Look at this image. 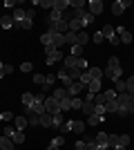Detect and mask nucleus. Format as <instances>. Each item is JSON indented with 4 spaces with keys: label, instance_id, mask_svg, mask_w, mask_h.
<instances>
[{
    "label": "nucleus",
    "instance_id": "49",
    "mask_svg": "<svg viewBox=\"0 0 134 150\" xmlns=\"http://www.w3.org/2000/svg\"><path fill=\"white\" fill-rule=\"evenodd\" d=\"M13 119H16L13 112H2V121H13Z\"/></svg>",
    "mask_w": 134,
    "mask_h": 150
},
{
    "label": "nucleus",
    "instance_id": "32",
    "mask_svg": "<svg viewBox=\"0 0 134 150\" xmlns=\"http://www.w3.org/2000/svg\"><path fill=\"white\" fill-rule=\"evenodd\" d=\"M114 92H116V94L125 92V81H121V79H116V81H114Z\"/></svg>",
    "mask_w": 134,
    "mask_h": 150
},
{
    "label": "nucleus",
    "instance_id": "34",
    "mask_svg": "<svg viewBox=\"0 0 134 150\" xmlns=\"http://www.w3.org/2000/svg\"><path fill=\"white\" fill-rule=\"evenodd\" d=\"M34 5H38V7H45V9H49V11H51V7H54V0H36Z\"/></svg>",
    "mask_w": 134,
    "mask_h": 150
},
{
    "label": "nucleus",
    "instance_id": "45",
    "mask_svg": "<svg viewBox=\"0 0 134 150\" xmlns=\"http://www.w3.org/2000/svg\"><path fill=\"white\" fill-rule=\"evenodd\" d=\"M72 9H87V5L83 0H72Z\"/></svg>",
    "mask_w": 134,
    "mask_h": 150
},
{
    "label": "nucleus",
    "instance_id": "61",
    "mask_svg": "<svg viewBox=\"0 0 134 150\" xmlns=\"http://www.w3.org/2000/svg\"><path fill=\"white\" fill-rule=\"evenodd\" d=\"M114 150H125V148H121V146H119V148H114Z\"/></svg>",
    "mask_w": 134,
    "mask_h": 150
},
{
    "label": "nucleus",
    "instance_id": "21",
    "mask_svg": "<svg viewBox=\"0 0 134 150\" xmlns=\"http://www.w3.org/2000/svg\"><path fill=\"white\" fill-rule=\"evenodd\" d=\"M13 25H16V23H13L11 16H2V18H0V27H2V29H11Z\"/></svg>",
    "mask_w": 134,
    "mask_h": 150
},
{
    "label": "nucleus",
    "instance_id": "40",
    "mask_svg": "<svg viewBox=\"0 0 134 150\" xmlns=\"http://www.w3.org/2000/svg\"><path fill=\"white\" fill-rule=\"evenodd\" d=\"M81 54H83V45H72V56L81 58Z\"/></svg>",
    "mask_w": 134,
    "mask_h": 150
},
{
    "label": "nucleus",
    "instance_id": "36",
    "mask_svg": "<svg viewBox=\"0 0 134 150\" xmlns=\"http://www.w3.org/2000/svg\"><path fill=\"white\" fill-rule=\"evenodd\" d=\"M101 121H103V117H98V114H89V117H87V123L89 125H98Z\"/></svg>",
    "mask_w": 134,
    "mask_h": 150
},
{
    "label": "nucleus",
    "instance_id": "8",
    "mask_svg": "<svg viewBox=\"0 0 134 150\" xmlns=\"http://www.w3.org/2000/svg\"><path fill=\"white\" fill-rule=\"evenodd\" d=\"M87 9H89V13L96 18L98 13H103V2L101 0H92V2H87Z\"/></svg>",
    "mask_w": 134,
    "mask_h": 150
},
{
    "label": "nucleus",
    "instance_id": "48",
    "mask_svg": "<svg viewBox=\"0 0 134 150\" xmlns=\"http://www.w3.org/2000/svg\"><path fill=\"white\" fill-rule=\"evenodd\" d=\"M32 81H34V83H38V85H45V76H43V74H34Z\"/></svg>",
    "mask_w": 134,
    "mask_h": 150
},
{
    "label": "nucleus",
    "instance_id": "31",
    "mask_svg": "<svg viewBox=\"0 0 134 150\" xmlns=\"http://www.w3.org/2000/svg\"><path fill=\"white\" fill-rule=\"evenodd\" d=\"M87 74L92 76V79H101V76H103V69H101V67H89Z\"/></svg>",
    "mask_w": 134,
    "mask_h": 150
},
{
    "label": "nucleus",
    "instance_id": "42",
    "mask_svg": "<svg viewBox=\"0 0 134 150\" xmlns=\"http://www.w3.org/2000/svg\"><path fill=\"white\" fill-rule=\"evenodd\" d=\"M54 81H56V76H45V85H43V90H49L51 85H54Z\"/></svg>",
    "mask_w": 134,
    "mask_h": 150
},
{
    "label": "nucleus",
    "instance_id": "17",
    "mask_svg": "<svg viewBox=\"0 0 134 150\" xmlns=\"http://www.w3.org/2000/svg\"><path fill=\"white\" fill-rule=\"evenodd\" d=\"M87 90H89V94H98L101 92V79H92V83L87 85Z\"/></svg>",
    "mask_w": 134,
    "mask_h": 150
},
{
    "label": "nucleus",
    "instance_id": "50",
    "mask_svg": "<svg viewBox=\"0 0 134 150\" xmlns=\"http://www.w3.org/2000/svg\"><path fill=\"white\" fill-rule=\"evenodd\" d=\"M130 146V137L128 134H121V148H128Z\"/></svg>",
    "mask_w": 134,
    "mask_h": 150
},
{
    "label": "nucleus",
    "instance_id": "27",
    "mask_svg": "<svg viewBox=\"0 0 134 150\" xmlns=\"http://www.w3.org/2000/svg\"><path fill=\"white\" fill-rule=\"evenodd\" d=\"M60 20H65V18H63V13L51 9V11H49V18H47V23H60Z\"/></svg>",
    "mask_w": 134,
    "mask_h": 150
},
{
    "label": "nucleus",
    "instance_id": "14",
    "mask_svg": "<svg viewBox=\"0 0 134 150\" xmlns=\"http://www.w3.org/2000/svg\"><path fill=\"white\" fill-rule=\"evenodd\" d=\"M51 45L60 50V45H65V34H51Z\"/></svg>",
    "mask_w": 134,
    "mask_h": 150
},
{
    "label": "nucleus",
    "instance_id": "7",
    "mask_svg": "<svg viewBox=\"0 0 134 150\" xmlns=\"http://www.w3.org/2000/svg\"><path fill=\"white\" fill-rule=\"evenodd\" d=\"M13 23H22V20H32L29 16H27V9H22V7H16L13 9Z\"/></svg>",
    "mask_w": 134,
    "mask_h": 150
},
{
    "label": "nucleus",
    "instance_id": "29",
    "mask_svg": "<svg viewBox=\"0 0 134 150\" xmlns=\"http://www.w3.org/2000/svg\"><path fill=\"white\" fill-rule=\"evenodd\" d=\"M67 74H69V79H72V81L76 83V81H81V74H83V72H81L78 67H74V69H67Z\"/></svg>",
    "mask_w": 134,
    "mask_h": 150
},
{
    "label": "nucleus",
    "instance_id": "35",
    "mask_svg": "<svg viewBox=\"0 0 134 150\" xmlns=\"http://www.w3.org/2000/svg\"><path fill=\"white\" fill-rule=\"evenodd\" d=\"M72 130L74 132H85V123L83 121H72Z\"/></svg>",
    "mask_w": 134,
    "mask_h": 150
},
{
    "label": "nucleus",
    "instance_id": "28",
    "mask_svg": "<svg viewBox=\"0 0 134 150\" xmlns=\"http://www.w3.org/2000/svg\"><path fill=\"white\" fill-rule=\"evenodd\" d=\"M87 40H89L87 31H83V29H81V31L76 34V45H83V47H85V43H87Z\"/></svg>",
    "mask_w": 134,
    "mask_h": 150
},
{
    "label": "nucleus",
    "instance_id": "23",
    "mask_svg": "<svg viewBox=\"0 0 134 150\" xmlns=\"http://www.w3.org/2000/svg\"><path fill=\"white\" fill-rule=\"evenodd\" d=\"M9 139H11L13 144H22V141H25V134H22L20 130H13L11 134H9Z\"/></svg>",
    "mask_w": 134,
    "mask_h": 150
},
{
    "label": "nucleus",
    "instance_id": "12",
    "mask_svg": "<svg viewBox=\"0 0 134 150\" xmlns=\"http://www.w3.org/2000/svg\"><path fill=\"white\" fill-rule=\"evenodd\" d=\"M63 61H65V69H74V67H78V61H81V58H76V56L69 54V56H65Z\"/></svg>",
    "mask_w": 134,
    "mask_h": 150
},
{
    "label": "nucleus",
    "instance_id": "11",
    "mask_svg": "<svg viewBox=\"0 0 134 150\" xmlns=\"http://www.w3.org/2000/svg\"><path fill=\"white\" fill-rule=\"evenodd\" d=\"M63 58H65V56H63V52H60V50H54L49 56H47V61H45V63H47V65H54V63L63 61Z\"/></svg>",
    "mask_w": 134,
    "mask_h": 150
},
{
    "label": "nucleus",
    "instance_id": "62",
    "mask_svg": "<svg viewBox=\"0 0 134 150\" xmlns=\"http://www.w3.org/2000/svg\"><path fill=\"white\" fill-rule=\"evenodd\" d=\"M0 121H2V112H0Z\"/></svg>",
    "mask_w": 134,
    "mask_h": 150
},
{
    "label": "nucleus",
    "instance_id": "44",
    "mask_svg": "<svg viewBox=\"0 0 134 150\" xmlns=\"http://www.w3.org/2000/svg\"><path fill=\"white\" fill-rule=\"evenodd\" d=\"M69 130H72V121H65V123L58 128V132H63V137H65V134H67Z\"/></svg>",
    "mask_w": 134,
    "mask_h": 150
},
{
    "label": "nucleus",
    "instance_id": "57",
    "mask_svg": "<svg viewBox=\"0 0 134 150\" xmlns=\"http://www.w3.org/2000/svg\"><path fill=\"white\" fill-rule=\"evenodd\" d=\"M11 72H13V65H5V76L11 74Z\"/></svg>",
    "mask_w": 134,
    "mask_h": 150
},
{
    "label": "nucleus",
    "instance_id": "30",
    "mask_svg": "<svg viewBox=\"0 0 134 150\" xmlns=\"http://www.w3.org/2000/svg\"><path fill=\"white\" fill-rule=\"evenodd\" d=\"M69 101H72V110H81L83 108V99L81 96H69Z\"/></svg>",
    "mask_w": 134,
    "mask_h": 150
},
{
    "label": "nucleus",
    "instance_id": "24",
    "mask_svg": "<svg viewBox=\"0 0 134 150\" xmlns=\"http://www.w3.org/2000/svg\"><path fill=\"white\" fill-rule=\"evenodd\" d=\"M107 144L112 148H119L121 146V134H107Z\"/></svg>",
    "mask_w": 134,
    "mask_h": 150
},
{
    "label": "nucleus",
    "instance_id": "52",
    "mask_svg": "<svg viewBox=\"0 0 134 150\" xmlns=\"http://www.w3.org/2000/svg\"><path fill=\"white\" fill-rule=\"evenodd\" d=\"M92 38H94V43H103V40H105L101 31H96V34H94V36H92Z\"/></svg>",
    "mask_w": 134,
    "mask_h": 150
},
{
    "label": "nucleus",
    "instance_id": "18",
    "mask_svg": "<svg viewBox=\"0 0 134 150\" xmlns=\"http://www.w3.org/2000/svg\"><path fill=\"white\" fill-rule=\"evenodd\" d=\"M78 23H81V27H87V25H92V23H94V16H92L89 11H85L83 16L78 18Z\"/></svg>",
    "mask_w": 134,
    "mask_h": 150
},
{
    "label": "nucleus",
    "instance_id": "15",
    "mask_svg": "<svg viewBox=\"0 0 134 150\" xmlns=\"http://www.w3.org/2000/svg\"><path fill=\"white\" fill-rule=\"evenodd\" d=\"M34 103H36V94H32V92L22 94V105H25V108H32Z\"/></svg>",
    "mask_w": 134,
    "mask_h": 150
},
{
    "label": "nucleus",
    "instance_id": "9",
    "mask_svg": "<svg viewBox=\"0 0 134 150\" xmlns=\"http://www.w3.org/2000/svg\"><path fill=\"white\" fill-rule=\"evenodd\" d=\"M69 7H72V0H54V7H51V9H54V11L65 13Z\"/></svg>",
    "mask_w": 134,
    "mask_h": 150
},
{
    "label": "nucleus",
    "instance_id": "53",
    "mask_svg": "<svg viewBox=\"0 0 134 150\" xmlns=\"http://www.w3.org/2000/svg\"><path fill=\"white\" fill-rule=\"evenodd\" d=\"M20 72H32V63H22V65H20Z\"/></svg>",
    "mask_w": 134,
    "mask_h": 150
},
{
    "label": "nucleus",
    "instance_id": "54",
    "mask_svg": "<svg viewBox=\"0 0 134 150\" xmlns=\"http://www.w3.org/2000/svg\"><path fill=\"white\" fill-rule=\"evenodd\" d=\"M83 150H96V144L94 141H87V144H85V148Z\"/></svg>",
    "mask_w": 134,
    "mask_h": 150
},
{
    "label": "nucleus",
    "instance_id": "10",
    "mask_svg": "<svg viewBox=\"0 0 134 150\" xmlns=\"http://www.w3.org/2000/svg\"><path fill=\"white\" fill-rule=\"evenodd\" d=\"M83 88H85V85H83V83H81V81L72 83L69 88H67V96H78V94L83 92Z\"/></svg>",
    "mask_w": 134,
    "mask_h": 150
},
{
    "label": "nucleus",
    "instance_id": "51",
    "mask_svg": "<svg viewBox=\"0 0 134 150\" xmlns=\"http://www.w3.org/2000/svg\"><path fill=\"white\" fill-rule=\"evenodd\" d=\"M96 114H98V117H103V119H105V105H96Z\"/></svg>",
    "mask_w": 134,
    "mask_h": 150
},
{
    "label": "nucleus",
    "instance_id": "16",
    "mask_svg": "<svg viewBox=\"0 0 134 150\" xmlns=\"http://www.w3.org/2000/svg\"><path fill=\"white\" fill-rule=\"evenodd\" d=\"M81 110H83V114H96V105L94 103H92V101H83V108H81Z\"/></svg>",
    "mask_w": 134,
    "mask_h": 150
},
{
    "label": "nucleus",
    "instance_id": "4",
    "mask_svg": "<svg viewBox=\"0 0 134 150\" xmlns=\"http://www.w3.org/2000/svg\"><path fill=\"white\" fill-rule=\"evenodd\" d=\"M45 112L47 114H58L60 112V103H58L54 96H47V99H45Z\"/></svg>",
    "mask_w": 134,
    "mask_h": 150
},
{
    "label": "nucleus",
    "instance_id": "25",
    "mask_svg": "<svg viewBox=\"0 0 134 150\" xmlns=\"http://www.w3.org/2000/svg\"><path fill=\"white\" fill-rule=\"evenodd\" d=\"M51 96H54V99L60 103L63 99H67V90H65V88H58V90H54V94H51Z\"/></svg>",
    "mask_w": 134,
    "mask_h": 150
},
{
    "label": "nucleus",
    "instance_id": "3",
    "mask_svg": "<svg viewBox=\"0 0 134 150\" xmlns=\"http://www.w3.org/2000/svg\"><path fill=\"white\" fill-rule=\"evenodd\" d=\"M101 34H103V38L109 40L112 45H121V40H119V36H116V31H114V27H112V25H103Z\"/></svg>",
    "mask_w": 134,
    "mask_h": 150
},
{
    "label": "nucleus",
    "instance_id": "37",
    "mask_svg": "<svg viewBox=\"0 0 134 150\" xmlns=\"http://www.w3.org/2000/svg\"><path fill=\"white\" fill-rule=\"evenodd\" d=\"M125 92H128V94H134V76H130L128 81H125Z\"/></svg>",
    "mask_w": 134,
    "mask_h": 150
},
{
    "label": "nucleus",
    "instance_id": "33",
    "mask_svg": "<svg viewBox=\"0 0 134 150\" xmlns=\"http://www.w3.org/2000/svg\"><path fill=\"white\" fill-rule=\"evenodd\" d=\"M105 112H119V103L116 101H107L105 103Z\"/></svg>",
    "mask_w": 134,
    "mask_h": 150
},
{
    "label": "nucleus",
    "instance_id": "1",
    "mask_svg": "<svg viewBox=\"0 0 134 150\" xmlns=\"http://www.w3.org/2000/svg\"><path fill=\"white\" fill-rule=\"evenodd\" d=\"M103 74L107 76V79H112V81L121 79V74H123L121 58H119V56H109V61H107V67H105V72H103Z\"/></svg>",
    "mask_w": 134,
    "mask_h": 150
},
{
    "label": "nucleus",
    "instance_id": "26",
    "mask_svg": "<svg viewBox=\"0 0 134 150\" xmlns=\"http://www.w3.org/2000/svg\"><path fill=\"white\" fill-rule=\"evenodd\" d=\"M51 117H54V125H51V128H56V130H58V128L65 123V114L58 112V114H51Z\"/></svg>",
    "mask_w": 134,
    "mask_h": 150
},
{
    "label": "nucleus",
    "instance_id": "20",
    "mask_svg": "<svg viewBox=\"0 0 134 150\" xmlns=\"http://www.w3.org/2000/svg\"><path fill=\"white\" fill-rule=\"evenodd\" d=\"M0 150H13V141L9 137H5V134L0 137Z\"/></svg>",
    "mask_w": 134,
    "mask_h": 150
},
{
    "label": "nucleus",
    "instance_id": "43",
    "mask_svg": "<svg viewBox=\"0 0 134 150\" xmlns=\"http://www.w3.org/2000/svg\"><path fill=\"white\" fill-rule=\"evenodd\" d=\"M40 43H43L45 47H47V45H51V34H49V31H45L43 36H40Z\"/></svg>",
    "mask_w": 134,
    "mask_h": 150
},
{
    "label": "nucleus",
    "instance_id": "5",
    "mask_svg": "<svg viewBox=\"0 0 134 150\" xmlns=\"http://www.w3.org/2000/svg\"><path fill=\"white\" fill-rule=\"evenodd\" d=\"M128 7H130V0H116L114 5H112V13H114V16H121Z\"/></svg>",
    "mask_w": 134,
    "mask_h": 150
},
{
    "label": "nucleus",
    "instance_id": "13",
    "mask_svg": "<svg viewBox=\"0 0 134 150\" xmlns=\"http://www.w3.org/2000/svg\"><path fill=\"white\" fill-rule=\"evenodd\" d=\"M56 79H60V81H63L65 83V90H67V88H69V85H72V83H74V81H72V79H69V74H67V69H60V72H58V76H56Z\"/></svg>",
    "mask_w": 134,
    "mask_h": 150
},
{
    "label": "nucleus",
    "instance_id": "55",
    "mask_svg": "<svg viewBox=\"0 0 134 150\" xmlns=\"http://www.w3.org/2000/svg\"><path fill=\"white\" fill-rule=\"evenodd\" d=\"M54 50H56V47H54V45H47V47H45V54H47V56H49V54H51V52H54Z\"/></svg>",
    "mask_w": 134,
    "mask_h": 150
},
{
    "label": "nucleus",
    "instance_id": "47",
    "mask_svg": "<svg viewBox=\"0 0 134 150\" xmlns=\"http://www.w3.org/2000/svg\"><path fill=\"white\" fill-rule=\"evenodd\" d=\"M81 83H83V85H89V83H92V76H89L87 72H83V74H81Z\"/></svg>",
    "mask_w": 134,
    "mask_h": 150
},
{
    "label": "nucleus",
    "instance_id": "60",
    "mask_svg": "<svg viewBox=\"0 0 134 150\" xmlns=\"http://www.w3.org/2000/svg\"><path fill=\"white\" fill-rule=\"evenodd\" d=\"M47 150H58V146H54V144H49V146H47Z\"/></svg>",
    "mask_w": 134,
    "mask_h": 150
},
{
    "label": "nucleus",
    "instance_id": "19",
    "mask_svg": "<svg viewBox=\"0 0 134 150\" xmlns=\"http://www.w3.org/2000/svg\"><path fill=\"white\" fill-rule=\"evenodd\" d=\"M40 125H43V128H51V125H54V117H51V114H40Z\"/></svg>",
    "mask_w": 134,
    "mask_h": 150
},
{
    "label": "nucleus",
    "instance_id": "2",
    "mask_svg": "<svg viewBox=\"0 0 134 150\" xmlns=\"http://www.w3.org/2000/svg\"><path fill=\"white\" fill-rule=\"evenodd\" d=\"M116 103H119V108H123L128 114H134V96L128 92H121L116 94Z\"/></svg>",
    "mask_w": 134,
    "mask_h": 150
},
{
    "label": "nucleus",
    "instance_id": "58",
    "mask_svg": "<svg viewBox=\"0 0 134 150\" xmlns=\"http://www.w3.org/2000/svg\"><path fill=\"white\" fill-rule=\"evenodd\" d=\"M2 76H5V63L0 61V79H2Z\"/></svg>",
    "mask_w": 134,
    "mask_h": 150
},
{
    "label": "nucleus",
    "instance_id": "6",
    "mask_svg": "<svg viewBox=\"0 0 134 150\" xmlns=\"http://www.w3.org/2000/svg\"><path fill=\"white\" fill-rule=\"evenodd\" d=\"M116 36H119V40L121 43H132V31H128L125 27H116Z\"/></svg>",
    "mask_w": 134,
    "mask_h": 150
},
{
    "label": "nucleus",
    "instance_id": "46",
    "mask_svg": "<svg viewBox=\"0 0 134 150\" xmlns=\"http://www.w3.org/2000/svg\"><path fill=\"white\" fill-rule=\"evenodd\" d=\"M51 144H54V146H58V148H60V146L65 144V137H63V134H58V137H54V139H51Z\"/></svg>",
    "mask_w": 134,
    "mask_h": 150
},
{
    "label": "nucleus",
    "instance_id": "22",
    "mask_svg": "<svg viewBox=\"0 0 134 150\" xmlns=\"http://www.w3.org/2000/svg\"><path fill=\"white\" fill-rule=\"evenodd\" d=\"M13 123H16V130H20V132L29 125V123H27V117H16V119H13Z\"/></svg>",
    "mask_w": 134,
    "mask_h": 150
},
{
    "label": "nucleus",
    "instance_id": "38",
    "mask_svg": "<svg viewBox=\"0 0 134 150\" xmlns=\"http://www.w3.org/2000/svg\"><path fill=\"white\" fill-rule=\"evenodd\" d=\"M67 110H72V101H69V96L60 101V112H67Z\"/></svg>",
    "mask_w": 134,
    "mask_h": 150
},
{
    "label": "nucleus",
    "instance_id": "41",
    "mask_svg": "<svg viewBox=\"0 0 134 150\" xmlns=\"http://www.w3.org/2000/svg\"><path fill=\"white\" fill-rule=\"evenodd\" d=\"M65 43L76 45V34H74V31H67V34H65Z\"/></svg>",
    "mask_w": 134,
    "mask_h": 150
},
{
    "label": "nucleus",
    "instance_id": "59",
    "mask_svg": "<svg viewBox=\"0 0 134 150\" xmlns=\"http://www.w3.org/2000/svg\"><path fill=\"white\" fill-rule=\"evenodd\" d=\"M85 148V141H76V150H83Z\"/></svg>",
    "mask_w": 134,
    "mask_h": 150
},
{
    "label": "nucleus",
    "instance_id": "56",
    "mask_svg": "<svg viewBox=\"0 0 134 150\" xmlns=\"http://www.w3.org/2000/svg\"><path fill=\"white\" fill-rule=\"evenodd\" d=\"M2 132H5V137H9V134H11V132H13V128H11V125H7V128H5V130H2Z\"/></svg>",
    "mask_w": 134,
    "mask_h": 150
},
{
    "label": "nucleus",
    "instance_id": "39",
    "mask_svg": "<svg viewBox=\"0 0 134 150\" xmlns=\"http://www.w3.org/2000/svg\"><path fill=\"white\" fill-rule=\"evenodd\" d=\"M103 96H105V103H107V101H116V92L114 90H105Z\"/></svg>",
    "mask_w": 134,
    "mask_h": 150
}]
</instances>
